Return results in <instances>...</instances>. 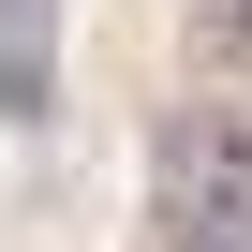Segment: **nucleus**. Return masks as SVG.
Returning a JSON list of instances; mask_svg holds the SVG:
<instances>
[{
    "instance_id": "f03ea898",
    "label": "nucleus",
    "mask_w": 252,
    "mask_h": 252,
    "mask_svg": "<svg viewBox=\"0 0 252 252\" xmlns=\"http://www.w3.org/2000/svg\"><path fill=\"white\" fill-rule=\"evenodd\" d=\"M163 252H252V222H222V208H163Z\"/></svg>"
},
{
    "instance_id": "f257e3e1",
    "label": "nucleus",
    "mask_w": 252,
    "mask_h": 252,
    "mask_svg": "<svg viewBox=\"0 0 252 252\" xmlns=\"http://www.w3.org/2000/svg\"><path fill=\"white\" fill-rule=\"evenodd\" d=\"M149 178H163V208H222V222H252V104H163L149 119Z\"/></svg>"
}]
</instances>
